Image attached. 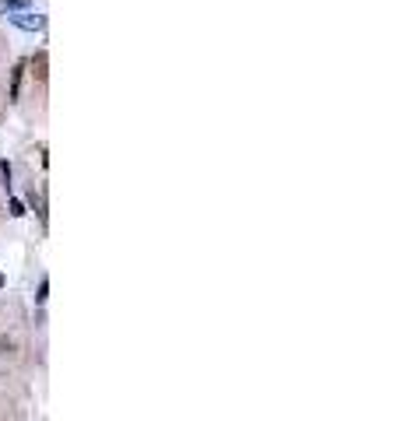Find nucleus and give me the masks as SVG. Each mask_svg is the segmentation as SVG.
I'll return each instance as SVG.
<instances>
[{"label":"nucleus","instance_id":"obj_1","mask_svg":"<svg viewBox=\"0 0 400 421\" xmlns=\"http://www.w3.org/2000/svg\"><path fill=\"white\" fill-rule=\"evenodd\" d=\"M46 67H49L46 53H35V57H32V74H35L39 81H46V78H49V71H46Z\"/></svg>","mask_w":400,"mask_h":421},{"label":"nucleus","instance_id":"obj_2","mask_svg":"<svg viewBox=\"0 0 400 421\" xmlns=\"http://www.w3.org/2000/svg\"><path fill=\"white\" fill-rule=\"evenodd\" d=\"M21 71H25V64H18V67H15V74H11V98H18V84H21Z\"/></svg>","mask_w":400,"mask_h":421},{"label":"nucleus","instance_id":"obj_3","mask_svg":"<svg viewBox=\"0 0 400 421\" xmlns=\"http://www.w3.org/2000/svg\"><path fill=\"white\" fill-rule=\"evenodd\" d=\"M21 28H42V18H18Z\"/></svg>","mask_w":400,"mask_h":421},{"label":"nucleus","instance_id":"obj_4","mask_svg":"<svg viewBox=\"0 0 400 421\" xmlns=\"http://www.w3.org/2000/svg\"><path fill=\"white\" fill-rule=\"evenodd\" d=\"M11 215H15V218L25 215V204H21V200H11Z\"/></svg>","mask_w":400,"mask_h":421},{"label":"nucleus","instance_id":"obj_5","mask_svg":"<svg viewBox=\"0 0 400 421\" xmlns=\"http://www.w3.org/2000/svg\"><path fill=\"white\" fill-rule=\"evenodd\" d=\"M46 292H49V281L42 278V285H39V295H35V302H46Z\"/></svg>","mask_w":400,"mask_h":421},{"label":"nucleus","instance_id":"obj_6","mask_svg":"<svg viewBox=\"0 0 400 421\" xmlns=\"http://www.w3.org/2000/svg\"><path fill=\"white\" fill-rule=\"evenodd\" d=\"M0 285H4V274H0Z\"/></svg>","mask_w":400,"mask_h":421}]
</instances>
